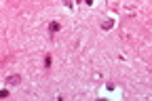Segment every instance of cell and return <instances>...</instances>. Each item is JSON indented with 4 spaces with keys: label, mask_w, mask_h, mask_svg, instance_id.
I'll use <instances>...</instances> for the list:
<instances>
[{
    "label": "cell",
    "mask_w": 152,
    "mask_h": 101,
    "mask_svg": "<svg viewBox=\"0 0 152 101\" xmlns=\"http://www.w3.org/2000/svg\"><path fill=\"white\" fill-rule=\"evenodd\" d=\"M4 82H7L9 86H17L19 82H21V76H19V74H11V76L4 80Z\"/></svg>",
    "instance_id": "6da1fadb"
},
{
    "label": "cell",
    "mask_w": 152,
    "mask_h": 101,
    "mask_svg": "<svg viewBox=\"0 0 152 101\" xmlns=\"http://www.w3.org/2000/svg\"><path fill=\"white\" fill-rule=\"evenodd\" d=\"M59 30H61V25L57 23V21H51V23H49V34H57Z\"/></svg>",
    "instance_id": "7a4b0ae2"
},
{
    "label": "cell",
    "mask_w": 152,
    "mask_h": 101,
    "mask_svg": "<svg viewBox=\"0 0 152 101\" xmlns=\"http://www.w3.org/2000/svg\"><path fill=\"white\" fill-rule=\"evenodd\" d=\"M112 25H114V19H106V21L102 23V30H110Z\"/></svg>",
    "instance_id": "3957f363"
},
{
    "label": "cell",
    "mask_w": 152,
    "mask_h": 101,
    "mask_svg": "<svg viewBox=\"0 0 152 101\" xmlns=\"http://www.w3.org/2000/svg\"><path fill=\"white\" fill-rule=\"evenodd\" d=\"M51 63H53V59H51V55H45V68H47V70L51 68Z\"/></svg>",
    "instance_id": "277c9868"
}]
</instances>
